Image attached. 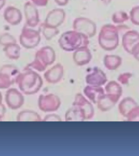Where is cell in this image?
Returning <instances> with one entry per match:
<instances>
[{"instance_id":"obj_1","label":"cell","mask_w":139,"mask_h":156,"mask_svg":"<svg viewBox=\"0 0 139 156\" xmlns=\"http://www.w3.org/2000/svg\"><path fill=\"white\" fill-rule=\"evenodd\" d=\"M137 106L135 100L131 97H126L119 103L118 109L120 114L124 117H127L130 112Z\"/></svg>"},{"instance_id":"obj_2","label":"cell","mask_w":139,"mask_h":156,"mask_svg":"<svg viewBox=\"0 0 139 156\" xmlns=\"http://www.w3.org/2000/svg\"><path fill=\"white\" fill-rule=\"evenodd\" d=\"M107 90L109 95L119 98L123 94V89L120 85L115 82L110 83L107 87Z\"/></svg>"},{"instance_id":"obj_3","label":"cell","mask_w":139,"mask_h":156,"mask_svg":"<svg viewBox=\"0 0 139 156\" xmlns=\"http://www.w3.org/2000/svg\"><path fill=\"white\" fill-rule=\"evenodd\" d=\"M128 120L131 122H139V107L137 106L130 112L127 117Z\"/></svg>"},{"instance_id":"obj_4","label":"cell","mask_w":139,"mask_h":156,"mask_svg":"<svg viewBox=\"0 0 139 156\" xmlns=\"http://www.w3.org/2000/svg\"><path fill=\"white\" fill-rule=\"evenodd\" d=\"M124 75L122 76L121 77H120V78H119V82L121 83L122 84H126L128 82V80L129 79H126V78H130V74H123Z\"/></svg>"}]
</instances>
